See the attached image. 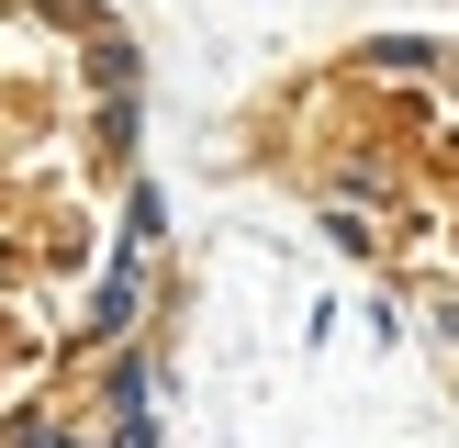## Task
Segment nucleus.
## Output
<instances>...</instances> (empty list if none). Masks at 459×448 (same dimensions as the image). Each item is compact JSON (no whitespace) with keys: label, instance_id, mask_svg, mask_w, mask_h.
Instances as JSON below:
<instances>
[{"label":"nucleus","instance_id":"f257e3e1","mask_svg":"<svg viewBox=\"0 0 459 448\" xmlns=\"http://www.w3.org/2000/svg\"><path fill=\"white\" fill-rule=\"evenodd\" d=\"M448 67H459L448 34H359L336 79L348 90H448Z\"/></svg>","mask_w":459,"mask_h":448},{"label":"nucleus","instance_id":"20e7f679","mask_svg":"<svg viewBox=\"0 0 459 448\" xmlns=\"http://www.w3.org/2000/svg\"><path fill=\"white\" fill-rule=\"evenodd\" d=\"M169 246V202H157V179H124V258H157Z\"/></svg>","mask_w":459,"mask_h":448},{"label":"nucleus","instance_id":"7ed1b4c3","mask_svg":"<svg viewBox=\"0 0 459 448\" xmlns=\"http://www.w3.org/2000/svg\"><path fill=\"white\" fill-rule=\"evenodd\" d=\"M79 79H90V101H134V90H146V56H134L124 22H90L79 34Z\"/></svg>","mask_w":459,"mask_h":448},{"label":"nucleus","instance_id":"39448f33","mask_svg":"<svg viewBox=\"0 0 459 448\" xmlns=\"http://www.w3.org/2000/svg\"><path fill=\"white\" fill-rule=\"evenodd\" d=\"M415 325H426V348L459 370V280H448V291H426V314H415Z\"/></svg>","mask_w":459,"mask_h":448},{"label":"nucleus","instance_id":"f03ea898","mask_svg":"<svg viewBox=\"0 0 459 448\" xmlns=\"http://www.w3.org/2000/svg\"><path fill=\"white\" fill-rule=\"evenodd\" d=\"M146 269H157V258H124V246L101 258V280H90L79 325H67V348H79V358H101V348H124V336H146Z\"/></svg>","mask_w":459,"mask_h":448}]
</instances>
